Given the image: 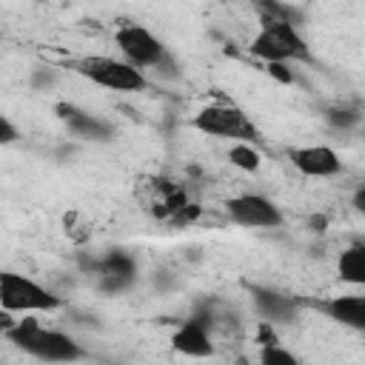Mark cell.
I'll list each match as a JSON object with an SVG mask.
<instances>
[{
	"mask_svg": "<svg viewBox=\"0 0 365 365\" xmlns=\"http://www.w3.org/2000/svg\"><path fill=\"white\" fill-rule=\"evenodd\" d=\"M54 80H57V74H54V68H48V66H40V68L31 71V88H34V91H48V88L54 86Z\"/></svg>",
	"mask_w": 365,
	"mask_h": 365,
	"instance_id": "d6986e66",
	"label": "cell"
},
{
	"mask_svg": "<svg viewBox=\"0 0 365 365\" xmlns=\"http://www.w3.org/2000/svg\"><path fill=\"white\" fill-rule=\"evenodd\" d=\"M3 331L23 354L40 362H77L86 356V351L71 334L57 331V328H43L37 319H17L14 325H6Z\"/></svg>",
	"mask_w": 365,
	"mask_h": 365,
	"instance_id": "6da1fadb",
	"label": "cell"
},
{
	"mask_svg": "<svg viewBox=\"0 0 365 365\" xmlns=\"http://www.w3.org/2000/svg\"><path fill=\"white\" fill-rule=\"evenodd\" d=\"M351 205H354V211H356V214H362V217H365V182H362V185H356V191H354V197H351Z\"/></svg>",
	"mask_w": 365,
	"mask_h": 365,
	"instance_id": "7402d4cb",
	"label": "cell"
},
{
	"mask_svg": "<svg viewBox=\"0 0 365 365\" xmlns=\"http://www.w3.org/2000/svg\"><path fill=\"white\" fill-rule=\"evenodd\" d=\"M71 68L86 77L88 83L108 88V91H120V94H134V91H145L148 88V77L143 68H137L134 63H128L125 57H103V54H91V57H80L71 63Z\"/></svg>",
	"mask_w": 365,
	"mask_h": 365,
	"instance_id": "3957f363",
	"label": "cell"
},
{
	"mask_svg": "<svg viewBox=\"0 0 365 365\" xmlns=\"http://www.w3.org/2000/svg\"><path fill=\"white\" fill-rule=\"evenodd\" d=\"M325 120H328V125H334V128H339V131H351V128H356V125L362 123V114H359L356 108L336 106V108H328V111H325Z\"/></svg>",
	"mask_w": 365,
	"mask_h": 365,
	"instance_id": "2e32d148",
	"label": "cell"
},
{
	"mask_svg": "<svg viewBox=\"0 0 365 365\" xmlns=\"http://www.w3.org/2000/svg\"><path fill=\"white\" fill-rule=\"evenodd\" d=\"M336 277L348 285H362L365 288V240L351 242L348 248L339 251L336 257Z\"/></svg>",
	"mask_w": 365,
	"mask_h": 365,
	"instance_id": "4fadbf2b",
	"label": "cell"
},
{
	"mask_svg": "<svg viewBox=\"0 0 365 365\" xmlns=\"http://www.w3.org/2000/svg\"><path fill=\"white\" fill-rule=\"evenodd\" d=\"M225 214L231 222L242 225V228H282L285 217L279 211V205H274L265 194H237L225 202Z\"/></svg>",
	"mask_w": 365,
	"mask_h": 365,
	"instance_id": "52a82bcc",
	"label": "cell"
},
{
	"mask_svg": "<svg viewBox=\"0 0 365 365\" xmlns=\"http://www.w3.org/2000/svg\"><path fill=\"white\" fill-rule=\"evenodd\" d=\"M63 302L54 291L40 285L37 279L17 274V271H3L0 274V308L9 314H43V311H57Z\"/></svg>",
	"mask_w": 365,
	"mask_h": 365,
	"instance_id": "8992f818",
	"label": "cell"
},
{
	"mask_svg": "<svg viewBox=\"0 0 365 365\" xmlns=\"http://www.w3.org/2000/svg\"><path fill=\"white\" fill-rule=\"evenodd\" d=\"M191 125L208 137L217 140H231V143H257L259 140V128L254 125V120L234 103H208L202 106Z\"/></svg>",
	"mask_w": 365,
	"mask_h": 365,
	"instance_id": "5b68a950",
	"label": "cell"
},
{
	"mask_svg": "<svg viewBox=\"0 0 365 365\" xmlns=\"http://www.w3.org/2000/svg\"><path fill=\"white\" fill-rule=\"evenodd\" d=\"M228 163L234 165V168H240V171H248V174H254V171H259V165H262V154H259V148L254 145V143H231L228 145Z\"/></svg>",
	"mask_w": 365,
	"mask_h": 365,
	"instance_id": "5bb4252c",
	"label": "cell"
},
{
	"mask_svg": "<svg viewBox=\"0 0 365 365\" xmlns=\"http://www.w3.org/2000/svg\"><path fill=\"white\" fill-rule=\"evenodd\" d=\"M171 345L177 354L182 356H191V359H205L214 354V342H211V334H208V325L202 319H185L174 336H171Z\"/></svg>",
	"mask_w": 365,
	"mask_h": 365,
	"instance_id": "8fae6325",
	"label": "cell"
},
{
	"mask_svg": "<svg viewBox=\"0 0 365 365\" xmlns=\"http://www.w3.org/2000/svg\"><path fill=\"white\" fill-rule=\"evenodd\" d=\"M248 51L262 63H305L311 60L308 40L291 20L259 14V29L248 40Z\"/></svg>",
	"mask_w": 365,
	"mask_h": 365,
	"instance_id": "7a4b0ae2",
	"label": "cell"
},
{
	"mask_svg": "<svg viewBox=\"0 0 365 365\" xmlns=\"http://www.w3.org/2000/svg\"><path fill=\"white\" fill-rule=\"evenodd\" d=\"M17 140H20L17 125L11 123L9 114H3V117H0V143H3V145H11V143H17Z\"/></svg>",
	"mask_w": 365,
	"mask_h": 365,
	"instance_id": "ffe728a7",
	"label": "cell"
},
{
	"mask_svg": "<svg viewBox=\"0 0 365 365\" xmlns=\"http://www.w3.org/2000/svg\"><path fill=\"white\" fill-rule=\"evenodd\" d=\"M54 111L63 120V125L68 128V134L77 137V140H86V143H108V140H114V125L108 120H103L100 114H94V111H86V108H80L74 103H57Z\"/></svg>",
	"mask_w": 365,
	"mask_h": 365,
	"instance_id": "ba28073f",
	"label": "cell"
},
{
	"mask_svg": "<svg viewBox=\"0 0 365 365\" xmlns=\"http://www.w3.org/2000/svg\"><path fill=\"white\" fill-rule=\"evenodd\" d=\"M288 160H291V165L302 177H314V180H328V177H336L342 171L339 154L331 145H322V143L291 148L288 151Z\"/></svg>",
	"mask_w": 365,
	"mask_h": 365,
	"instance_id": "9c48e42d",
	"label": "cell"
},
{
	"mask_svg": "<svg viewBox=\"0 0 365 365\" xmlns=\"http://www.w3.org/2000/svg\"><path fill=\"white\" fill-rule=\"evenodd\" d=\"M134 279L137 277H128V274H100V291L117 297V294L128 291L134 285Z\"/></svg>",
	"mask_w": 365,
	"mask_h": 365,
	"instance_id": "ac0fdd59",
	"label": "cell"
},
{
	"mask_svg": "<svg viewBox=\"0 0 365 365\" xmlns=\"http://www.w3.org/2000/svg\"><path fill=\"white\" fill-rule=\"evenodd\" d=\"M97 271H100V274H128V277H137L134 257L125 254V251H120V248L108 251V254L97 262Z\"/></svg>",
	"mask_w": 365,
	"mask_h": 365,
	"instance_id": "9a60e30c",
	"label": "cell"
},
{
	"mask_svg": "<svg viewBox=\"0 0 365 365\" xmlns=\"http://www.w3.org/2000/svg\"><path fill=\"white\" fill-rule=\"evenodd\" d=\"M319 311L328 319H334V322H339V325H345L351 331H362L365 334V294L331 297V299H325L319 305Z\"/></svg>",
	"mask_w": 365,
	"mask_h": 365,
	"instance_id": "7c38bea8",
	"label": "cell"
},
{
	"mask_svg": "<svg viewBox=\"0 0 365 365\" xmlns=\"http://www.w3.org/2000/svg\"><path fill=\"white\" fill-rule=\"evenodd\" d=\"M114 43H117L120 54L143 71L163 74V71L174 68V60H171L165 43L151 29H145L140 23H120L114 29Z\"/></svg>",
	"mask_w": 365,
	"mask_h": 365,
	"instance_id": "277c9868",
	"label": "cell"
},
{
	"mask_svg": "<svg viewBox=\"0 0 365 365\" xmlns=\"http://www.w3.org/2000/svg\"><path fill=\"white\" fill-rule=\"evenodd\" d=\"M251 299H254L257 314L268 325H291L299 314V302L291 294H282L268 285H251Z\"/></svg>",
	"mask_w": 365,
	"mask_h": 365,
	"instance_id": "30bf717a",
	"label": "cell"
},
{
	"mask_svg": "<svg viewBox=\"0 0 365 365\" xmlns=\"http://www.w3.org/2000/svg\"><path fill=\"white\" fill-rule=\"evenodd\" d=\"M265 66H268V74L277 77L279 83H291L294 80V74L288 71V63H265Z\"/></svg>",
	"mask_w": 365,
	"mask_h": 365,
	"instance_id": "44dd1931",
	"label": "cell"
},
{
	"mask_svg": "<svg viewBox=\"0 0 365 365\" xmlns=\"http://www.w3.org/2000/svg\"><path fill=\"white\" fill-rule=\"evenodd\" d=\"M259 362H262V365H294V362H297V354L285 351V348L274 339V342H262V348H259Z\"/></svg>",
	"mask_w": 365,
	"mask_h": 365,
	"instance_id": "e0dca14e",
	"label": "cell"
}]
</instances>
